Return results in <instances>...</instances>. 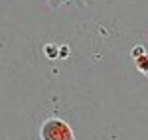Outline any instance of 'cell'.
Wrapping results in <instances>:
<instances>
[{
    "mask_svg": "<svg viewBox=\"0 0 148 140\" xmlns=\"http://www.w3.org/2000/svg\"><path fill=\"white\" fill-rule=\"evenodd\" d=\"M40 138L42 140H75V134H73V128L63 118L49 117L44 120V124L40 128Z\"/></svg>",
    "mask_w": 148,
    "mask_h": 140,
    "instance_id": "obj_1",
    "label": "cell"
}]
</instances>
